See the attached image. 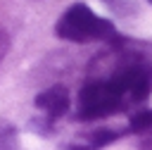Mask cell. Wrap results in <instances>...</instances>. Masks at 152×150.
I'll list each match as a JSON object with an SVG mask.
<instances>
[{
  "label": "cell",
  "instance_id": "obj_1",
  "mask_svg": "<svg viewBox=\"0 0 152 150\" xmlns=\"http://www.w3.org/2000/svg\"><path fill=\"white\" fill-rule=\"evenodd\" d=\"M128 105L124 71L102 79V81H88L78 95V117L83 119H97L107 117L112 112H119Z\"/></svg>",
  "mask_w": 152,
  "mask_h": 150
},
{
  "label": "cell",
  "instance_id": "obj_2",
  "mask_svg": "<svg viewBox=\"0 0 152 150\" xmlns=\"http://www.w3.org/2000/svg\"><path fill=\"white\" fill-rule=\"evenodd\" d=\"M55 33L64 40H74V43H86V40H104V38H112L114 36V26L97 17L88 5L78 2V5H71L62 19L57 21L55 26Z\"/></svg>",
  "mask_w": 152,
  "mask_h": 150
},
{
  "label": "cell",
  "instance_id": "obj_3",
  "mask_svg": "<svg viewBox=\"0 0 152 150\" xmlns=\"http://www.w3.org/2000/svg\"><path fill=\"white\" fill-rule=\"evenodd\" d=\"M69 105H71V98H69V90L64 86H52V88L36 95V107L43 110L50 119L62 117L69 110Z\"/></svg>",
  "mask_w": 152,
  "mask_h": 150
},
{
  "label": "cell",
  "instance_id": "obj_4",
  "mask_svg": "<svg viewBox=\"0 0 152 150\" xmlns=\"http://www.w3.org/2000/svg\"><path fill=\"white\" fill-rule=\"evenodd\" d=\"M124 83H126V95L128 102H142L150 90H152V76L142 67H133L124 71Z\"/></svg>",
  "mask_w": 152,
  "mask_h": 150
},
{
  "label": "cell",
  "instance_id": "obj_5",
  "mask_svg": "<svg viewBox=\"0 0 152 150\" xmlns=\"http://www.w3.org/2000/svg\"><path fill=\"white\" fill-rule=\"evenodd\" d=\"M0 150H19V133L5 119H0Z\"/></svg>",
  "mask_w": 152,
  "mask_h": 150
},
{
  "label": "cell",
  "instance_id": "obj_6",
  "mask_svg": "<svg viewBox=\"0 0 152 150\" xmlns=\"http://www.w3.org/2000/svg\"><path fill=\"white\" fill-rule=\"evenodd\" d=\"M147 129H152V110L135 112L131 117V131H147Z\"/></svg>",
  "mask_w": 152,
  "mask_h": 150
},
{
  "label": "cell",
  "instance_id": "obj_7",
  "mask_svg": "<svg viewBox=\"0 0 152 150\" xmlns=\"http://www.w3.org/2000/svg\"><path fill=\"white\" fill-rule=\"evenodd\" d=\"M7 50H10V36L0 29V62H2V57L7 55Z\"/></svg>",
  "mask_w": 152,
  "mask_h": 150
},
{
  "label": "cell",
  "instance_id": "obj_8",
  "mask_svg": "<svg viewBox=\"0 0 152 150\" xmlns=\"http://www.w3.org/2000/svg\"><path fill=\"white\" fill-rule=\"evenodd\" d=\"M150 2H152V0H150Z\"/></svg>",
  "mask_w": 152,
  "mask_h": 150
}]
</instances>
